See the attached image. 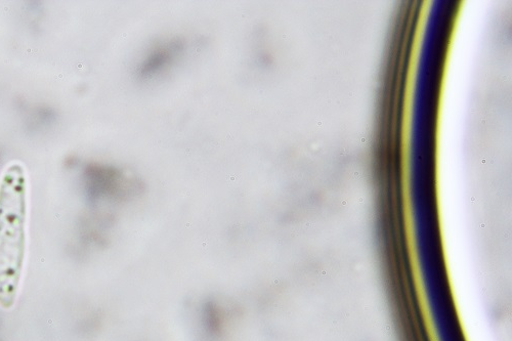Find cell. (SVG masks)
<instances>
[{
	"mask_svg": "<svg viewBox=\"0 0 512 341\" xmlns=\"http://www.w3.org/2000/svg\"><path fill=\"white\" fill-rule=\"evenodd\" d=\"M187 42L182 37L160 40L143 56L137 68L141 80L157 78L178 64L186 54Z\"/></svg>",
	"mask_w": 512,
	"mask_h": 341,
	"instance_id": "obj_2",
	"label": "cell"
},
{
	"mask_svg": "<svg viewBox=\"0 0 512 341\" xmlns=\"http://www.w3.org/2000/svg\"><path fill=\"white\" fill-rule=\"evenodd\" d=\"M27 180L18 164L0 180V307L14 308L26 261Z\"/></svg>",
	"mask_w": 512,
	"mask_h": 341,
	"instance_id": "obj_1",
	"label": "cell"
}]
</instances>
